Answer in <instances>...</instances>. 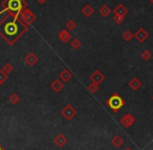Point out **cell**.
Returning a JSON list of instances; mask_svg holds the SVG:
<instances>
[{
    "label": "cell",
    "mask_w": 153,
    "mask_h": 150,
    "mask_svg": "<svg viewBox=\"0 0 153 150\" xmlns=\"http://www.w3.org/2000/svg\"><path fill=\"white\" fill-rule=\"evenodd\" d=\"M28 26L19 18V15L7 12L0 20V37L13 46L27 32Z\"/></svg>",
    "instance_id": "obj_1"
},
{
    "label": "cell",
    "mask_w": 153,
    "mask_h": 150,
    "mask_svg": "<svg viewBox=\"0 0 153 150\" xmlns=\"http://www.w3.org/2000/svg\"><path fill=\"white\" fill-rule=\"evenodd\" d=\"M2 11L0 12V15L7 12H12L19 15L20 12L27 7V2L25 0H3L1 2Z\"/></svg>",
    "instance_id": "obj_2"
},
{
    "label": "cell",
    "mask_w": 153,
    "mask_h": 150,
    "mask_svg": "<svg viewBox=\"0 0 153 150\" xmlns=\"http://www.w3.org/2000/svg\"><path fill=\"white\" fill-rule=\"evenodd\" d=\"M126 104L125 100L119 95V93H113L110 98L106 100V105L107 107L110 108L112 111L117 112L122 107H124Z\"/></svg>",
    "instance_id": "obj_3"
},
{
    "label": "cell",
    "mask_w": 153,
    "mask_h": 150,
    "mask_svg": "<svg viewBox=\"0 0 153 150\" xmlns=\"http://www.w3.org/2000/svg\"><path fill=\"white\" fill-rule=\"evenodd\" d=\"M19 18L22 20V21L24 22V23L26 24V25H30V24L33 23V22H35V20L37 19L36 15H35L34 13H33L32 11H30V9H24L23 11L20 12L19 14Z\"/></svg>",
    "instance_id": "obj_4"
},
{
    "label": "cell",
    "mask_w": 153,
    "mask_h": 150,
    "mask_svg": "<svg viewBox=\"0 0 153 150\" xmlns=\"http://www.w3.org/2000/svg\"><path fill=\"white\" fill-rule=\"evenodd\" d=\"M61 116H63L66 121H70L76 116V110L72 105L67 104V105H65L61 109Z\"/></svg>",
    "instance_id": "obj_5"
},
{
    "label": "cell",
    "mask_w": 153,
    "mask_h": 150,
    "mask_svg": "<svg viewBox=\"0 0 153 150\" xmlns=\"http://www.w3.org/2000/svg\"><path fill=\"white\" fill-rule=\"evenodd\" d=\"M133 36H134V38H135V40L137 41V42L144 43L145 41H146L147 39L149 38V33L147 32L145 28H138V30L136 31L135 33H134Z\"/></svg>",
    "instance_id": "obj_6"
},
{
    "label": "cell",
    "mask_w": 153,
    "mask_h": 150,
    "mask_svg": "<svg viewBox=\"0 0 153 150\" xmlns=\"http://www.w3.org/2000/svg\"><path fill=\"white\" fill-rule=\"evenodd\" d=\"M134 122H135V118H134V116H132V114H130V113L124 114L123 118L120 120V123H121L124 127L132 126V125L134 124Z\"/></svg>",
    "instance_id": "obj_7"
},
{
    "label": "cell",
    "mask_w": 153,
    "mask_h": 150,
    "mask_svg": "<svg viewBox=\"0 0 153 150\" xmlns=\"http://www.w3.org/2000/svg\"><path fill=\"white\" fill-rule=\"evenodd\" d=\"M90 81L92 83H97V84H101L103 81L105 80V76L100 72V70H94L89 77Z\"/></svg>",
    "instance_id": "obj_8"
},
{
    "label": "cell",
    "mask_w": 153,
    "mask_h": 150,
    "mask_svg": "<svg viewBox=\"0 0 153 150\" xmlns=\"http://www.w3.org/2000/svg\"><path fill=\"white\" fill-rule=\"evenodd\" d=\"M38 61H39L38 56L34 53H28L27 55L25 56V58H24V62H25L28 66H34Z\"/></svg>",
    "instance_id": "obj_9"
},
{
    "label": "cell",
    "mask_w": 153,
    "mask_h": 150,
    "mask_svg": "<svg viewBox=\"0 0 153 150\" xmlns=\"http://www.w3.org/2000/svg\"><path fill=\"white\" fill-rule=\"evenodd\" d=\"M58 38L60 41H62L63 43H67L71 40V34H70L69 31L67 30H62L61 32L58 35Z\"/></svg>",
    "instance_id": "obj_10"
},
{
    "label": "cell",
    "mask_w": 153,
    "mask_h": 150,
    "mask_svg": "<svg viewBox=\"0 0 153 150\" xmlns=\"http://www.w3.org/2000/svg\"><path fill=\"white\" fill-rule=\"evenodd\" d=\"M53 143H55L59 148H62L66 145V143H67V139H66L64 134L59 133V134L56 135L55 139H53Z\"/></svg>",
    "instance_id": "obj_11"
},
{
    "label": "cell",
    "mask_w": 153,
    "mask_h": 150,
    "mask_svg": "<svg viewBox=\"0 0 153 150\" xmlns=\"http://www.w3.org/2000/svg\"><path fill=\"white\" fill-rule=\"evenodd\" d=\"M51 88L53 89L55 93H58L64 88V84L60 79H56V80H53V82L51 83Z\"/></svg>",
    "instance_id": "obj_12"
},
{
    "label": "cell",
    "mask_w": 153,
    "mask_h": 150,
    "mask_svg": "<svg viewBox=\"0 0 153 150\" xmlns=\"http://www.w3.org/2000/svg\"><path fill=\"white\" fill-rule=\"evenodd\" d=\"M128 85H129V87L132 89V90L136 91L137 89H140V87H142L143 83H142V81H140V79H137V78H135V77H133V78H132L131 80L129 81Z\"/></svg>",
    "instance_id": "obj_13"
},
{
    "label": "cell",
    "mask_w": 153,
    "mask_h": 150,
    "mask_svg": "<svg viewBox=\"0 0 153 150\" xmlns=\"http://www.w3.org/2000/svg\"><path fill=\"white\" fill-rule=\"evenodd\" d=\"M71 78H72V74L67 69V68L63 69L59 75V79L62 81V82H68Z\"/></svg>",
    "instance_id": "obj_14"
},
{
    "label": "cell",
    "mask_w": 153,
    "mask_h": 150,
    "mask_svg": "<svg viewBox=\"0 0 153 150\" xmlns=\"http://www.w3.org/2000/svg\"><path fill=\"white\" fill-rule=\"evenodd\" d=\"M113 14H117V15H121V16H126L128 14V10L127 7L124 4L120 3L115 7V9L113 10Z\"/></svg>",
    "instance_id": "obj_15"
},
{
    "label": "cell",
    "mask_w": 153,
    "mask_h": 150,
    "mask_svg": "<svg viewBox=\"0 0 153 150\" xmlns=\"http://www.w3.org/2000/svg\"><path fill=\"white\" fill-rule=\"evenodd\" d=\"M111 144H112L115 148H120L124 144V139L121 137V135L117 134L112 137V140H111Z\"/></svg>",
    "instance_id": "obj_16"
},
{
    "label": "cell",
    "mask_w": 153,
    "mask_h": 150,
    "mask_svg": "<svg viewBox=\"0 0 153 150\" xmlns=\"http://www.w3.org/2000/svg\"><path fill=\"white\" fill-rule=\"evenodd\" d=\"M81 12H82V14L85 16V17H90V16H92V14H94V10L90 4H86V5H84V7H82Z\"/></svg>",
    "instance_id": "obj_17"
},
{
    "label": "cell",
    "mask_w": 153,
    "mask_h": 150,
    "mask_svg": "<svg viewBox=\"0 0 153 150\" xmlns=\"http://www.w3.org/2000/svg\"><path fill=\"white\" fill-rule=\"evenodd\" d=\"M99 13H100V15L102 16V17H108V16L110 15V13H111V9L108 7V5L104 4V5H102V7H100V10H99Z\"/></svg>",
    "instance_id": "obj_18"
},
{
    "label": "cell",
    "mask_w": 153,
    "mask_h": 150,
    "mask_svg": "<svg viewBox=\"0 0 153 150\" xmlns=\"http://www.w3.org/2000/svg\"><path fill=\"white\" fill-rule=\"evenodd\" d=\"M70 46L72 47V49H74V51H76V49H79L80 47L82 46V42L79 40V39H72L71 41H70Z\"/></svg>",
    "instance_id": "obj_19"
},
{
    "label": "cell",
    "mask_w": 153,
    "mask_h": 150,
    "mask_svg": "<svg viewBox=\"0 0 153 150\" xmlns=\"http://www.w3.org/2000/svg\"><path fill=\"white\" fill-rule=\"evenodd\" d=\"M9 101H10V103L13 104V105H17V104L20 102V97L17 95V93H12V95L9 97Z\"/></svg>",
    "instance_id": "obj_20"
},
{
    "label": "cell",
    "mask_w": 153,
    "mask_h": 150,
    "mask_svg": "<svg viewBox=\"0 0 153 150\" xmlns=\"http://www.w3.org/2000/svg\"><path fill=\"white\" fill-rule=\"evenodd\" d=\"M133 38H134L133 33H131V31L127 30V31H125V32L123 33V39L125 41H127V42H130V41H131Z\"/></svg>",
    "instance_id": "obj_21"
},
{
    "label": "cell",
    "mask_w": 153,
    "mask_h": 150,
    "mask_svg": "<svg viewBox=\"0 0 153 150\" xmlns=\"http://www.w3.org/2000/svg\"><path fill=\"white\" fill-rule=\"evenodd\" d=\"M140 57H142V59L145 60V61H149V60L152 58V53H151L150 51H148V49H145V51H143L142 54H140Z\"/></svg>",
    "instance_id": "obj_22"
},
{
    "label": "cell",
    "mask_w": 153,
    "mask_h": 150,
    "mask_svg": "<svg viewBox=\"0 0 153 150\" xmlns=\"http://www.w3.org/2000/svg\"><path fill=\"white\" fill-rule=\"evenodd\" d=\"M76 21H74V20H68L67 22H66V24H65V28H66V30L67 31H74V28H76Z\"/></svg>",
    "instance_id": "obj_23"
},
{
    "label": "cell",
    "mask_w": 153,
    "mask_h": 150,
    "mask_svg": "<svg viewBox=\"0 0 153 150\" xmlns=\"http://www.w3.org/2000/svg\"><path fill=\"white\" fill-rule=\"evenodd\" d=\"M2 70L5 72V74H7V75H10L11 72H13V70H14V66L12 65L11 63H7V64H4V66L2 67Z\"/></svg>",
    "instance_id": "obj_24"
},
{
    "label": "cell",
    "mask_w": 153,
    "mask_h": 150,
    "mask_svg": "<svg viewBox=\"0 0 153 150\" xmlns=\"http://www.w3.org/2000/svg\"><path fill=\"white\" fill-rule=\"evenodd\" d=\"M88 90L90 91L91 93H96L97 91L99 90V84H97V83H90L89 85H88Z\"/></svg>",
    "instance_id": "obj_25"
},
{
    "label": "cell",
    "mask_w": 153,
    "mask_h": 150,
    "mask_svg": "<svg viewBox=\"0 0 153 150\" xmlns=\"http://www.w3.org/2000/svg\"><path fill=\"white\" fill-rule=\"evenodd\" d=\"M124 20H125V16L117 15V14H114V16H113V21H114V23H117V24L123 23Z\"/></svg>",
    "instance_id": "obj_26"
},
{
    "label": "cell",
    "mask_w": 153,
    "mask_h": 150,
    "mask_svg": "<svg viewBox=\"0 0 153 150\" xmlns=\"http://www.w3.org/2000/svg\"><path fill=\"white\" fill-rule=\"evenodd\" d=\"M7 78H9V75L5 74L2 69H0V84H3L7 80Z\"/></svg>",
    "instance_id": "obj_27"
},
{
    "label": "cell",
    "mask_w": 153,
    "mask_h": 150,
    "mask_svg": "<svg viewBox=\"0 0 153 150\" xmlns=\"http://www.w3.org/2000/svg\"><path fill=\"white\" fill-rule=\"evenodd\" d=\"M37 1H38L39 4H44V3H46L47 0H37Z\"/></svg>",
    "instance_id": "obj_28"
},
{
    "label": "cell",
    "mask_w": 153,
    "mask_h": 150,
    "mask_svg": "<svg viewBox=\"0 0 153 150\" xmlns=\"http://www.w3.org/2000/svg\"><path fill=\"white\" fill-rule=\"evenodd\" d=\"M0 150H5V149H4V148L2 147V146H0Z\"/></svg>",
    "instance_id": "obj_29"
},
{
    "label": "cell",
    "mask_w": 153,
    "mask_h": 150,
    "mask_svg": "<svg viewBox=\"0 0 153 150\" xmlns=\"http://www.w3.org/2000/svg\"><path fill=\"white\" fill-rule=\"evenodd\" d=\"M149 2H150L151 4H153V0H149Z\"/></svg>",
    "instance_id": "obj_30"
},
{
    "label": "cell",
    "mask_w": 153,
    "mask_h": 150,
    "mask_svg": "<svg viewBox=\"0 0 153 150\" xmlns=\"http://www.w3.org/2000/svg\"><path fill=\"white\" fill-rule=\"evenodd\" d=\"M125 150H132V149H131V148H129V147H127V148H126Z\"/></svg>",
    "instance_id": "obj_31"
},
{
    "label": "cell",
    "mask_w": 153,
    "mask_h": 150,
    "mask_svg": "<svg viewBox=\"0 0 153 150\" xmlns=\"http://www.w3.org/2000/svg\"><path fill=\"white\" fill-rule=\"evenodd\" d=\"M152 100H153V96H152Z\"/></svg>",
    "instance_id": "obj_32"
},
{
    "label": "cell",
    "mask_w": 153,
    "mask_h": 150,
    "mask_svg": "<svg viewBox=\"0 0 153 150\" xmlns=\"http://www.w3.org/2000/svg\"><path fill=\"white\" fill-rule=\"evenodd\" d=\"M0 85H1V84H0Z\"/></svg>",
    "instance_id": "obj_33"
}]
</instances>
